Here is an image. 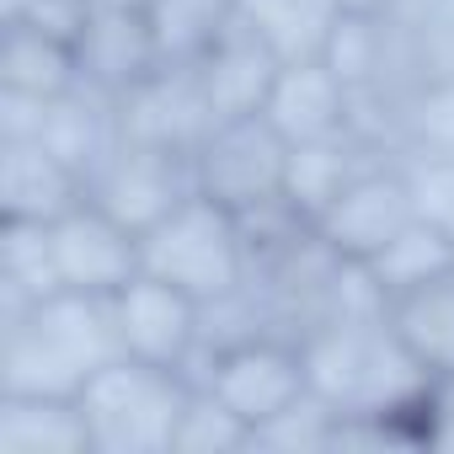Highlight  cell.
<instances>
[{
  "instance_id": "1",
  "label": "cell",
  "mask_w": 454,
  "mask_h": 454,
  "mask_svg": "<svg viewBox=\"0 0 454 454\" xmlns=\"http://www.w3.org/2000/svg\"><path fill=\"white\" fill-rule=\"evenodd\" d=\"M113 358H123L113 294L59 289L22 316H6L0 395H81Z\"/></svg>"
},
{
  "instance_id": "2",
  "label": "cell",
  "mask_w": 454,
  "mask_h": 454,
  "mask_svg": "<svg viewBox=\"0 0 454 454\" xmlns=\"http://www.w3.org/2000/svg\"><path fill=\"white\" fill-rule=\"evenodd\" d=\"M139 262L145 273L187 289L198 305L224 310L252 289L257 247L247 231V214H236L231 203L208 192H187L160 224L139 236Z\"/></svg>"
},
{
  "instance_id": "3",
  "label": "cell",
  "mask_w": 454,
  "mask_h": 454,
  "mask_svg": "<svg viewBox=\"0 0 454 454\" xmlns=\"http://www.w3.org/2000/svg\"><path fill=\"white\" fill-rule=\"evenodd\" d=\"M192 390H198L192 374L155 369L129 353L113 358L81 390V406L91 422V449L97 454H171Z\"/></svg>"
},
{
  "instance_id": "4",
  "label": "cell",
  "mask_w": 454,
  "mask_h": 454,
  "mask_svg": "<svg viewBox=\"0 0 454 454\" xmlns=\"http://www.w3.org/2000/svg\"><path fill=\"white\" fill-rule=\"evenodd\" d=\"M224 411H236L252 427V443L262 427L289 417L310 401V364L305 342L273 326H252L241 337H224L203 353V369L192 374Z\"/></svg>"
},
{
  "instance_id": "5",
  "label": "cell",
  "mask_w": 454,
  "mask_h": 454,
  "mask_svg": "<svg viewBox=\"0 0 454 454\" xmlns=\"http://www.w3.org/2000/svg\"><path fill=\"white\" fill-rule=\"evenodd\" d=\"M422 214V192L406 160H385L374 155L310 224V236L321 241L326 257H337L342 268H364L374 252H385L406 224Z\"/></svg>"
},
{
  "instance_id": "6",
  "label": "cell",
  "mask_w": 454,
  "mask_h": 454,
  "mask_svg": "<svg viewBox=\"0 0 454 454\" xmlns=\"http://www.w3.org/2000/svg\"><path fill=\"white\" fill-rule=\"evenodd\" d=\"M284 166H289V145L278 139V129L262 113L214 123L192 150L198 192L231 203L247 219L268 214V208H284Z\"/></svg>"
},
{
  "instance_id": "7",
  "label": "cell",
  "mask_w": 454,
  "mask_h": 454,
  "mask_svg": "<svg viewBox=\"0 0 454 454\" xmlns=\"http://www.w3.org/2000/svg\"><path fill=\"white\" fill-rule=\"evenodd\" d=\"M187 192H198L192 150L145 145V139H118L113 155L97 166V176L86 187V198L102 203L118 224H129L134 236H145L150 224H160Z\"/></svg>"
},
{
  "instance_id": "8",
  "label": "cell",
  "mask_w": 454,
  "mask_h": 454,
  "mask_svg": "<svg viewBox=\"0 0 454 454\" xmlns=\"http://www.w3.org/2000/svg\"><path fill=\"white\" fill-rule=\"evenodd\" d=\"M113 310H118V337H123V353L139 358V364H155V369H176V374H192L198 353H203V321H208V305H198L187 289L155 278V273H134L118 294H113Z\"/></svg>"
},
{
  "instance_id": "9",
  "label": "cell",
  "mask_w": 454,
  "mask_h": 454,
  "mask_svg": "<svg viewBox=\"0 0 454 454\" xmlns=\"http://www.w3.org/2000/svg\"><path fill=\"white\" fill-rule=\"evenodd\" d=\"M49 241H54L59 289H75V294H118L145 268L139 236L91 198H81L70 214H59L49 224Z\"/></svg>"
},
{
  "instance_id": "10",
  "label": "cell",
  "mask_w": 454,
  "mask_h": 454,
  "mask_svg": "<svg viewBox=\"0 0 454 454\" xmlns=\"http://www.w3.org/2000/svg\"><path fill=\"white\" fill-rule=\"evenodd\" d=\"M166 59L160 38H155V22H150V6L139 0H97L91 6V22L81 33V70H86V86L107 91L113 102L123 91H134L139 81H150Z\"/></svg>"
},
{
  "instance_id": "11",
  "label": "cell",
  "mask_w": 454,
  "mask_h": 454,
  "mask_svg": "<svg viewBox=\"0 0 454 454\" xmlns=\"http://www.w3.org/2000/svg\"><path fill=\"white\" fill-rule=\"evenodd\" d=\"M262 118L278 129L284 145H310L358 129V97L326 59H289L273 75Z\"/></svg>"
},
{
  "instance_id": "12",
  "label": "cell",
  "mask_w": 454,
  "mask_h": 454,
  "mask_svg": "<svg viewBox=\"0 0 454 454\" xmlns=\"http://www.w3.org/2000/svg\"><path fill=\"white\" fill-rule=\"evenodd\" d=\"M278 54L247 33L241 22H224L198 54H192V75H198V91L208 102V118L224 123V118H257L268 91H273V75H278Z\"/></svg>"
},
{
  "instance_id": "13",
  "label": "cell",
  "mask_w": 454,
  "mask_h": 454,
  "mask_svg": "<svg viewBox=\"0 0 454 454\" xmlns=\"http://www.w3.org/2000/svg\"><path fill=\"white\" fill-rule=\"evenodd\" d=\"M86 198V176L70 171L43 139H0V219L54 224Z\"/></svg>"
},
{
  "instance_id": "14",
  "label": "cell",
  "mask_w": 454,
  "mask_h": 454,
  "mask_svg": "<svg viewBox=\"0 0 454 454\" xmlns=\"http://www.w3.org/2000/svg\"><path fill=\"white\" fill-rule=\"evenodd\" d=\"M380 155L374 139H364V129L332 134V139H310V145H289V166H284V208L300 224H316V214Z\"/></svg>"
},
{
  "instance_id": "15",
  "label": "cell",
  "mask_w": 454,
  "mask_h": 454,
  "mask_svg": "<svg viewBox=\"0 0 454 454\" xmlns=\"http://www.w3.org/2000/svg\"><path fill=\"white\" fill-rule=\"evenodd\" d=\"M86 86L81 49L38 22L12 17L6 22V49H0V91H17L33 102H59Z\"/></svg>"
},
{
  "instance_id": "16",
  "label": "cell",
  "mask_w": 454,
  "mask_h": 454,
  "mask_svg": "<svg viewBox=\"0 0 454 454\" xmlns=\"http://www.w3.org/2000/svg\"><path fill=\"white\" fill-rule=\"evenodd\" d=\"M358 273L374 289V300L390 305V300H401V294H411V289L454 273V231H449L443 219H433V214H417L406 231L385 252H374Z\"/></svg>"
},
{
  "instance_id": "17",
  "label": "cell",
  "mask_w": 454,
  "mask_h": 454,
  "mask_svg": "<svg viewBox=\"0 0 454 454\" xmlns=\"http://www.w3.org/2000/svg\"><path fill=\"white\" fill-rule=\"evenodd\" d=\"M6 454H97L81 395H0Z\"/></svg>"
},
{
  "instance_id": "18",
  "label": "cell",
  "mask_w": 454,
  "mask_h": 454,
  "mask_svg": "<svg viewBox=\"0 0 454 454\" xmlns=\"http://www.w3.org/2000/svg\"><path fill=\"white\" fill-rule=\"evenodd\" d=\"M385 326L422 374H454V273L390 300Z\"/></svg>"
},
{
  "instance_id": "19",
  "label": "cell",
  "mask_w": 454,
  "mask_h": 454,
  "mask_svg": "<svg viewBox=\"0 0 454 454\" xmlns=\"http://www.w3.org/2000/svg\"><path fill=\"white\" fill-rule=\"evenodd\" d=\"M337 17H342V0H231V22L257 33L284 65L321 59Z\"/></svg>"
},
{
  "instance_id": "20",
  "label": "cell",
  "mask_w": 454,
  "mask_h": 454,
  "mask_svg": "<svg viewBox=\"0 0 454 454\" xmlns=\"http://www.w3.org/2000/svg\"><path fill=\"white\" fill-rule=\"evenodd\" d=\"M0 294H6V316H22L27 305L59 294L49 224H38V219H0Z\"/></svg>"
},
{
  "instance_id": "21",
  "label": "cell",
  "mask_w": 454,
  "mask_h": 454,
  "mask_svg": "<svg viewBox=\"0 0 454 454\" xmlns=\"http://www.w3.org/2000/svg\"><path fill=\"white\" fill-rule=\"evenodd\" d=\"M390 27H395V12H358V6H342L332 38H326V65L353 86V97H374L385 70H390Z\"/></svg>"
},
{
  "instance_id": "22",
  "label": "cell",
  "mask_w": 454,
  "mask_h": 454,
  "mask_svg": "<svg viewBox=\"0 0 454 454\" xmlns=\"http://www.w3.org/2000/svg\"><path fill=\"white\" fill-rule=\"evenodd\" d=\"M390 433V443H417V449H443L454 454V374H427L422 390L390 411H374Z\"/></svg>"
},
{
  "instance_id": "23",
  "label": "cell",
  "mask_w": 454,
  "mask_h": 454,
  "mask_svg": "<svg viewBox=\"0 0 454 454\" xmlns=\"http://www.w3.org/2000/svg\"><path fill=\"white\" fill-rule=\"evenodd\" d=\"M150 22H155L166 59H192L231 22V0H150Z\"/></svg>"
},
{
  "instance_id": "24",
  "label": "cell",
  "mask_w": 454,
  "mask_h": 454,
  "mask_svg": "<svg viewBox=\"0 0 454 454\" xmlns=\"http://www.w3.org/2000/svg\"><path fill=\"white\" fill-rule=\"evenodd\" d=\"M203 449H252V427L224 411L203 385L192 390L187 411H182V427H176V449L171 454H203Z\"/></svg>"
},
{
  "instance_id": "25",
  "label": "cell",
  "mask_w": 454,
  "mask_h": 454,
  "mask_svg": "<svg viewBox=\"0 0 454 454\" xmlns=\"http://www.w3.org/2000/svg\"><path fill=\"white\" fill-rule=\"evenodd\" d=\"M427 12H433V22L443 27V38L454 43V0H427Z\"/></svg>"
},
{
  "instance_id": "26",
  "label": "cell",
  "mask_w": 454,
  "mask_h": 454,
  "mask_svg": "<svg viewBox=\"0 0 454 454\" xmlns=\"http://www.w3.org/2000/svg\"><path fill=\"white\" fill-rule=\"evenodd\" d=\"M342 6H358V12H395V0H342Z\"/></svg>"
},
{
  "instance_id": "27",
  "label": "cell",
  "mask_w": 454,
  "mask_h": 454,
  "mask_svg": "<svg viewBox=\"0 0 454 454\" xmlns=\"http://www.w3.org/2000/svg\"><path fill=\"white\" fill-rule=\"evenodd\" d=\"M33 0H6V17H17V12H27Z\"/></svg>"
}]
</instances>
